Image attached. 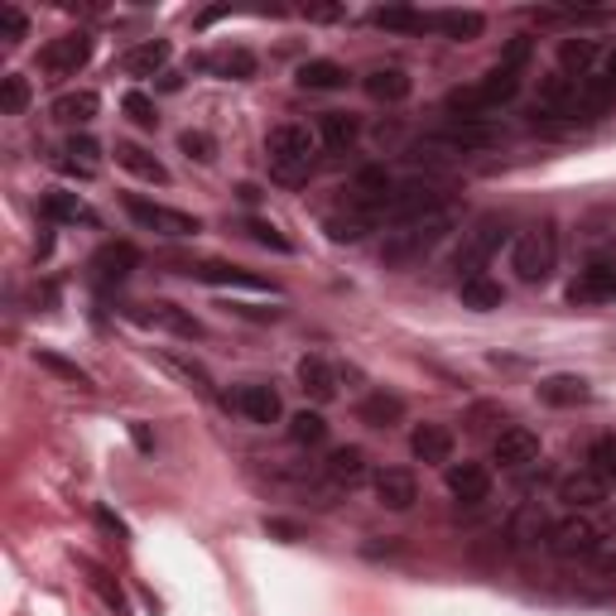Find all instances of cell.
Segmentation results:
<instances>
[{
  "label": "cell",
  "mask_w": 616,
  "mask_h": 616,
  "mask_svg": "<svg viewBox=\"0 0 616 616\" xmlns=\"http://www.w3.org/2000/svg\"><path fill=\"white\" fill-rule=\"evenodd\" d=\"M97 111H102V97L97 92H63L53 102V121H63V126H92Z\"/></svg>",
  "instance_id": "obj_31"
},
{
  "label": "cell",
  "mask_w": 616,
  "mask_h": 616,
  "mask_svg": "<svg viewBox=\"0 0 616 616\" xmlns=\"http://www.w3.org/2000/svg\"><path fill=\"white\" fill-rule=\"evenodd\" d=\"M231 405H237L251 424H279V414H285V405H279V390H275V386H261V380L241 386Z\"/></svg>",
  "instance_id": "obj_16"
},
{
  "label": "cell",
  "mask_w": 616,
  "mask_h": 616,
  "mask_svg": "<svg viewBox=\"0 0 616 616\" xmlns=\"http://www.w3.org/2000/svg\"><path fill=\"white\" fill-rule=\"evenodd\" d=\"M574 304H592V299H616V261H592L574 285H568Z\"/></svg>",
  "instance_id": "obj_17"
},
{
  "label": "cell",
  "mask_w": 616,
  "mask_h": 616,
  "mask_svg": "<svg viewBox=\"0 0 616 616\" xmlns=\"http://www.w3.org/2000/svg\"><path fill=\"white\" fill-rule=\"evenodd\" d=\"M598 525L588 520V515H564V520H554L549 525V554H558V558H588L592 554V544H598Z\"/></svg>",
  "instance_id": "obj_11"
},
{
  "label": "cell",
  "mask_w": 616,
  "mask_h": 616,
  "mask_svg": "<svg viewBox=\"0 0 616 616\" xmlns=\"http://www.w3.org/2000/svg\"><path fill=\"white\" fill-rule=\"evenodd\" d=\"M457 294H463V309H477V313H491V309L506 304V289H501L496 279H487V275L463 279V285H457Z\"/></svg>",
  "instance_id": "obj_36"
},
{
  "label": "cell",
  "mask_w": 616,
  "mask_h": 616,
  "mask_svg": "<svg viewBox=\"0 0 616 616\" xmlns=\"http://www.w3.org/2000/svg\"><path fill=\"white\" fill-rule=\"evenodd\" d=\"M362 87H366V97H376V102H405L410 97V73L405 68H395V63H380V68H372L362 77Z\"/></svg>",
  "instance_id": "obj_23"
},
{
  "label": "cell",
  "mask_w": 616,
  "mask_h": 616,
  "mask_svg": "<svg viewBox=\"0 0 616 616\" xmlns=\"http://www.w3.org/2000/svg\"><path fill=\"white\" fill-rule=\"evenodd\" d=\"M491 457H496L501 467H530V463H540V433L525 429V424H511V429L496 433Z\"/></svg>",
  "instance_id": "obj_12"
},
{
  "label": "cell",
  "mask_w": 616,
  "mask_h": 616,
  "mask_svg": "<svg viewBox=\"0 0 616 616\" xmlns=\"http://www.w3.org/2000/svg\"><path fill=\"white\" fill-rule=\"evenodd\" d=\"M448 491H453L463 506H481L491 496V473L481 463H448Z\"/></svg>",
  "instance_id": "obj_14"
},
{
  "label": "cell",
  "mask_w": 616,
  "mask_h": 616,
  "mask_svg": "<svg viewBox=\"0 0 616 616\" xmlns=\"http://www.w3.org/2000/svg\"><path fill=\"white\" fill-rule=\"evenodd\" d=\"M433 29H443V35L457 43H473V39H481L487 20H481L477 10H443V15H433Z\"/></svg>",
  "instance_id": "obj_37"
},
{
  "label": "cell",
  "mask_w": 616,
  "mask_h": 616,
  "mask_svg": "<svg viewBox=\"0 0 616 616\" xmlns=\"http://www.w3.org/2000/svg\"><path fill=\"white\" fill-rule=\"evenodd\" d=\"M540 540H549V515H544V506H520L515 511V520H511V544L515 549H530V544H540Z\"/></svg>",
  "instance_id": "obj_35"
},
{
  "label": "cell",
  "mask_w": 616,
  "mask_h": 616,
  "mask_svg": "<svg viewBox=\"0 0 616 616\" xmlns=\"http://www.w3.org/2000/svg\"><path fill=\"white\" fill-rule=\"evenodd\" d=\"M592 568H602V574H616V530L612 535H598V544H592Z\"/></svg>",
  "instance_id": "obj_50"
},
{
  "label": "cell",
  "mask_w": 616,
  "mask_h": 616,
  "mask_svg": "<svg viewBox=\"0 0 616 616\" xmlns=\"http://www.w3.org/2000/svg\"><path fill=\"white\" fill-rule=\"evenodd\" d=\"M558 501H568L574 511H588V506H602L607 501V481H602L598 473H574V477H564L558 481Z\"/></svg>",
  "instance_id": "obj_22"
},
{
  "label": "cell",
  "mask_w": 616,
  "mask_h": 616,
  "mask_svg": "<svg viewBox=\"0 0 616 616\" xmlns=\"http://www.w3.org/2000/svg\"><path fill=\"white\" fill-rule=\"evenodd\" d=\"M530 49H535V43L530 39H511L506 43V49H501V59H496V68H511V73H520L525 68V63H530Z\"/></svg>",
  "instance_id": "obj_49"
},
{
  "label": "cell",
  "mask_w": 616,
  "mask_h": 616,
  "mask_svg": "<svg viewBox=\"0 0 616 616\" xmlns=\"http://www.w3.org/2000/svg\"><path fill=\"white\" fill-rule=\"evenodd\" d=\"M578 106H582V77L568 73L540 77V92H535V116L540 121H578Z\"/></svg>",
  "instance_id": "obj_9"
},
{
  "label": "cell",
  "mask_w": 616,
  "mask_h": 616,
  "mask_svg": "<svg viewBox=\"0 0 616 616\" xmlns=\"http://www.w3.org/2000/svg\"><path fill=\"white\" fill-rule=\"evenodd\" d=\"M356 419L372 424V429H390V424L405 419V400H400V395H386V390H376V395H366L362 405H356Z\"/></svg>",
  "instance_id": "obj_32"
},
{
  "label": "cell",
  "mask_w": 616,
  "mask_h": 616,
  "mask_svg": "<svg viewBox=\"0 0 616 616\" xmlns=\"http://www.w3.org/2000/svg\"><path fill=\"white\" fill-rule=\"evenodd\" d=\"M588 473H598L602 481L616 477V433H598L588 448Z\"/></svg>",
  "instance_id": "obj_43"
},
{
  "label": "cell",
  "mask_w": 616,
  "mask_h": 616,
  "mask_svg": "<svg viewBox=\"0 0 616 616\" xmlns=\"http://www.w3.org/2000/svg\"><path fill=\"white\" fill-rule=\"evenodd\" d=\"M356 136H362V121H356L352 111H323L318 116V140L328 144L332 154H347L356 144Z\"/></svg>",
  "instance_id": "obj_24"
},
{
  "label": "cell",
  "mask_w": 616,
  "mask_h": 616,
  "mask_svg": "<svg viewBox=\"0 0 616 616\" xmlns=\"http://www.w3.org/2000/svg\"><path fill=\"white\" fill-rule=\"evenodd\" d=\"M376 25L395 29V35H424V29H433V15H419V10H405V5H390V10H376Z\"/></svg>",
  "instance_id": "obj_39"
},
{
  "label": "cell",
  "mask_w": 616,
  "mask_h": 616,
  "mask_svg": "<svg viewBox=\"0 0 616 616\" xmlns=\"http://www.w3.org/2000/svg\"><path fill=\"white\" fill-rule=\"evenodd\" d=\"M376 501L386 511H410L419 501V481L410 467H386V473H376Z\"/></svg>",
  "instance_id": "obj_15"
},
{
  "label": "cell",
  "mask_w": 616,
  "mask_h": 616,
  "mask_svg": "<svg viewBox=\"0 0 616 616\" xmlns=\"http://www.w3.org/2000/svg\"><path fill=\"white\" fill-rule=\"evenodd\" d=\"M39 208H43V217L59 222V227H97V222H102L92 208L83 203V198H77V193H63V188L43 193V203H39Z\"/></svg>",
  "instance_id": "obj_19"
},
{
  "label": "cell",
  "mask_w": 616,
  "mask_h": 616,
  "mask_svg": "<svg viewBox=\"0 0 616 616\" xmlns=\"http://www.w3.org/2000/svg\"><path fill=\"white\" fill-rule=\"evenodd\" d=\"M410 453L419 457V463H448V457H453V429H443V424H419V429L410 433Z\"/></svg>",
  "instance_id": "obj_25"
},
{
  "label": "cell",
  "mask_w": 616,
  "mask_h": 616,
  "mask_svg": "<svg viewBox=\"0 0 616 616\" xmlns=\"http://www.w3.org/2000/svg\"><path fill=\"white\" fill-rule=\"evenodd\" d=\"M366 473H372V467H366V453H362V448H356V443L332 448V453H328V477L338 481V487H347V491H352V487H362Z\"/></svg>",
  "instance_id": "obj_28"
},
{
  "label": "cell",
  "mask_w": 616,
  "mask_h": 616,
  "mask_svg": "<svg viewBox=\"0 0 616 616\" xmlns=\"http://www.w3.org/2000/svg\"><path fill=\"white\" fill-rule=\"evenodd\" d=\"M130 433H136V443L144 448V453H150V448H154V433L144 429V424H130Z\"/></svg>",
  "instance_id": "obj_54"
},
{
  "label": "cell",
  "mask_w": 616,
  "mask_h": 616,
  "mask_svg": "<svg viewBox=\"0 0 616 616\" xmlns=\"http://www.w3.org/2000/svg\"><path fill=\"white\" fill-rule=\"evenodd\" d=\"M246 237H251L255 246H265V251H279V255H289V251H294L285 231L271 227V222H255V217H251V222H246Z\"/></svg>",
  "instance_id": "obj_47"
},
{
  "label": "cell",
  "mask_w": 616,
  "mask_h": 616,
  "mask_svg": "<svg viewBox=\"0 0 616 616\" xmlns=\"http://www.w3.org/2000/svg\"><path fill=\"white\" fill-rule=\"evenodd\" d=\"M198 279H208V285H222V289H251V294H275L271 279L251 275V271H237V265H222V261H203L193 271Z\"/></svg>",
  "instance_id": "obj_21"
},
{
  "label": "cell",
  "mask_w": 616,
  "mask_h": 616,
  "mask_svg": "<svg viewBox=\"0 0 616 616\" xmlns=\"http://www.w3.org/2000/svg\"><path fill=\"white\" fill-rule=\"evenodd\" d=\"M126 212L140 231H154V237H169V241H184V237H198V231H203V222H198L193 212L150 203V198H140V193H126Z\"/></svg>",
  "instance_id": "obj_8"
},
{
  "label": "cell",
  "mask_w": 616,
  "mask_h": 616,
  "mask_svg": "<svg viewBox=\"0 0 616 616\" xmlns=\"http://www.w3.org/2000/svg\"><path fill=\"white\" fill-rule=\"evenodd\" d=\"M203 68L212 77H231V83H246V77H255V53L251 49H217L203 59Z\"/></svg>",
  "instance_id": "obj_33"
},
{
  "label": "cell",
  "mask_w": 616,
  "mask_h": 616,
  "mask_svg": "<svg viewBox=\"0 0 616 616\" xmlns=\"http://www.w3.org/2000/svg\"><path fill=\"white\" fill-rule=\"evenodd\" d=\"M0 25H5V43H20L25 39V29H29V20H25V10L20 5H0Z\"/></svg>",
  "instance_id": "obj_51"
},
{
  "label": "cell",
  "mask_w": 616,
  "mask_h": 616,
  "mask_svg": "<svg viewBox=\"0 0 616 616\" xmlns=\"http://www.w3.org/2000/svg\"><path fill=\"white\" fill-rule=\"evenodd\" d=\"M372 227H376V222H372V217H362L356 208H352V212H338V217L323 222V231H328L332 241H362Z\"/></svg>",
  "instance_id": "obj_42"
},
{
  "label": "cell",
  "mask_w": 616,
  "mask_h": 616,
  "mask_svg": "<svg viewBox=\"0 0 616 616\" xmlns=\"http://www.w3.org/2000/svg\"><path fill=\"white\" fill-rule=\"evenodd\" d=\"M616 106V83L607 73H588L582 77V106H578V121H598Z\"/></svg>",
  "instance_id": "obj_29"
},
{
  "label": "cell",
  "mask_w": 616,
  "mask_h": 616,
  "mask_svg": "<svg viewBox=\"0 0 616 616\" xmlns=\"http://www.w3.org/2000/svg\"><path fill=\"white\" fill-rule=\"evenodd\" d=\"M453 227H457V208L453 203L439 208V212H424V217L395 222V227H386L380 265H386V271H410V265H419L429 251H439Z\"/></svg>",
  "instance_id": "obj_1"
},
{
  "label": "cell",
  "mask_w": 616,
  "mask_h": 616,
  "mask_svg": "<svg viewBox=\"0 0 616 616\" xmlns=\"http://www.w3.org/2000/svg\"><path fill=\"white\" fill-rule=\"evenodd\" d=\"M169 39H144V43H136V49L126 53V68L130 77H154V73H164V63H169Z\"/></svg>",
  "instance_id": "obj_30"
},
{
  "label": "cell",
  "mask_w": 616,
  "mask_h": 616,
  "mask_svg": "<svg viewBox=\"0 0 616 616\" xmlns=\"http://www.w3.org/2000/svg\"><path fill=\"white\" fill-rule=\"evenodd\" d=\"M592 63H598V43H592V39H564V43H558V73L588 77Z\"/></svg>",
  "instance_id": "obj_38"
},
{
  "label": "cell",
  "mask_w": 616,
  "mask_h": 616,
  "mask_svg": "<svg viewBox=\"0 0 616 616\" xmlns=\"http://www.w3.org/2000/svg\"><path fill=\"white\" fill-rule=\"evenodd\" d=\"M140 265V251L130 241H106L102 251L92 255V271L102 285H121V279H130V271Z\"/></svg>",
  "instance_id": "obj_18"
},
{
  "label": "cell",
  "mask_w": 616,
  "mask_h": 616,
  "mask_svg": "<svg viewBox=\"0 0 616 616\" xmlns=\"http://www.w3.org/2000/svg\"><path fill=\"white\" fill-rule=\"evenodd\" d=\"M97 588H102V598H106V607H111V612H116V616H130L126 598H121V588H111V582H106V574H97Z\"/></svg>",
  "instance_id": "obj_52"
},
{
  "label": "cell",
  "mask_w": 616,
  "mask_h": 616,
  "mask_svg": "<svg viewBox=\"0 0 616 616\" xmlns=\"http://www.w3.org/2000/svg\"><path fill=\"white\" fill-rule=\"evenodd\" d=\"M178 150H184L188 160H198V164L217 160V140H212L208 130H184V136H178Z\"/></svg>",
  "instance_id": "obj_48"
},
{
  "label": "cell",
  "mask_w": 616,
  "mask_h": 616,
  "mask_svg": "<svg viewBox=\"0 0 616 616\" xmlns=\"http://www.w3.org/2000/svg\"><path fill=\"white\" fill-rule=\"evenodd\" d=\"M607 77H612V83H616V49H612V59H607Z\"/></svg>",
  "instance_id": "obj_55"
},
{
  "label": "cell",
  "mask_w": 616,
  "mask_h": 616,
  "mask_svg": "<svg viewBox=\"0 0 616 616\" xmlns=\"http://www.w3.org/2000/svg\"><path fill=\"white\" fill-rule=\"evenodd\" d=\"M265 535H279V540H299V530H294V525H285V520H265Z\"/></svg>",
  "instance_id": "obj_53"
},
{
  "label": "cell",
  "mask_w": 616,
  "mask_h": 616,
  "mask_svg": "<svg viewBox=\"0 0 616 616\" xmlns=\"http://www.w3.org/2000/svg\"><path fill=\"white\" fill-rule=\"evenodd\" d=\"M87 63H92V35H87V29H73V35L49 39L43 43V53H39V68L49 77H77Z\"/></svg>",
  "instance_id": "obj_10"
},
{
  "label": "cell",
  "mask_w": 616,
  "mask_h": 616,
  "mask_svg": "<svg viewBox=\"0 0 616 616\" xmlns=\"http://www.w3.org/2000/svg\"><path fill=\"white\" fill-rule=\"evenodd\" d=\"M448 208V184L443 178H405V184H395L390 188V198H386V208H380V222H410V217H424V212H439Z\"/></svg>",
  "instance_id": "obj_7"
},
{
  "label": "cell",
  "mask_w": 616,
  "mask_h": 616,
  "mask_svg": "<svg viewBox=\"0 0 616 616\" xmlns=\"http://www.w3.org/2000/svg\"><path fill=\"white\" fill-rule=\"evenodd\" d=\"M313 150H318V130L299 126V121H285L265 136V160L279 184H304L313 174Z\"/></svg>",
  "instance_id": "obj_2"
},
{
  "label": "cell",
  "mask_w": 616,
  "mask_h": 616,
  "mask_svg": "<svg viewBox=\"0 0 616 616\" xmlns=\"http://www.w3.org/2000/svg\"><path fill=\"white\" fill-rule=\"evenodd\" d=\"M299 386H304L309 400H318V405H328L332 395H338V372H332L323 356H304L299 362Z\"/></svg>",
  "instance_id": "obj_27"
},
{
  "label": "cell",
  "mask_w": 616,
  "mask_h": 616,
  "mask_svg": "<svg viewBox=\"0 0 616 616\" xmlns=\"http://www.w3.org/2000/svg\"><path fill=\"white\" fill-rule=\"evenodd\" d=\"M535 390H540V400H544V405H554V410H574V405H588V400H592L588 380H582V376H568V372L544 376Z\"/></svg>",
  "instance_id": "obj_20"
},
{
  "label": "cell",
  "mask_w": 616,
  "mask_h": 616,
  "mask_svg": "<svg viewBox=\"0 0 616 616\" xmlns=\"http://www.w3.org/2000/svg\"><path fill=\"white\" fill-rule=\"evenodd\" d=\"M29 77H20V73H5L0 77V111H5V116H20V111L29 106Z\"/></svg>",
  "instance_id": "obj_44"
},
{
  "label": "cell",
  "mask_w": 616,
  "mask_h": 616,
  "mask_svg": "<svg viewBox=\"0 0 616 616\" xmlns=\"http://www.w3.org/2000/svg\"><path fill=\"white\" fill-rule=\"evenodd\" d=\"M506 237H511V222L501 217V212H481L473 227L463 231V241H457V251H453L457 285H463V279H473V275H481V265H487L491 255L501 251V241H506Z\"/></svg>",
  "instance_id": "obj_6"
},
{
  "label": "cell",
  "mask_w": 616,
  "mask_h": 616,
  "mask_svg": "<svg viewBox=\"0 0 616 616\" xmlns=\"http://www.w3.org/2000/svg\"><path fill=\"white\" fill-rule=\"evenodd\" d=\"M289 439H294L299 448H313L328 439V419H323L318 410H299L294 419H289Z\"/></svg>",
  "instance_id": "obj_41"
},
{
  "label": "cell",
  "mask_w": 616,
  "mask_h": 616,
  "mask_svg": "<svg viewBox=\"0 0 616 616\" xmlns=\"http://www.w3.org/2000/svg\"><path fill=\"white\" fill-rule=\"evenodd\" d=\"M299 87L304 92H338V87H347V68L332 59H309L299 68Z\"/></svg>",
  "instance_id": "obj_34"
},
{
  "label": "cell",
  "mask_w": 616,
  "mask_h": 616,
  "mask_svg": "<svg viewBox=\"0 0 616 616\" xmlns=\"http://www.w3.org/2000/svg\"><path fill=\"white\" fill-rule=\"evenodd\" d=\"M35 362L43 366V372H53V376H63L68 386H77V390H92V376L83 372L77 362H68V356H59V352H49V347H39L35 352Z\"/></svg>",
  "instance_id": "obj_40"
},
{
  "label": "cell",
  "mask_w": 616,
  "mask_h": 616,
  "mask_svg": "<svg viewBox=\"0 0 616 616\" xmlns=\"http://www.w3.org/2000/svg\"><path fill=\"white\" fill-rule=\"evenodd\" d=\"M150 309H154L150 318H160L164 328H174V332H178V338H203V328H198V318H188V313H178L174 304H164V299H160V304H150Z\"/></svg>",
  "instance_id": "obj_45"
},
{
  "label": "cell",
  "mask_w": 616,
  "mask_h": 616,
  "mask_svg": "<svg viewBox=\"0 0 616 616\" xmlns=\"http://www.w3.org/2000/svg\"><path fill=\"white\" fill-rule=\"evenodd\" d=\"M491 144H501V126H491V121H443L439 130H433L424 144H414V154H429V160H453V154H481L491 150Z\"/></svg>",
  "instance_id": "obj_4"
},
{
  "label": "cell",
  "mask_w": 616,
  "mask_h": 616,
  "mask_svg": "<svg viewBox=\"0 0 616 616\" xmlns=\"http://www.w3.org/2000/svg\"><path fill=\"white\" fill-rule=\"evenodd\" d=\"M578 246L592 255V261H607V251H616V212L598 208L578 222Z\"/></svg>",
  "instance_id": "obj_13"
},
{
  "label": "cell",
  "mask_w": 616,
  "mask_h": 616,
  "mask_svg": "<svg viewBox=\"0 0 616 616\" xmlns=\"http://www.w3.org/2000/svg\"><path fill=\"white\" fill-rule=\"evenodd\" d=\"M515 97H520V73L491 68L487 77H477V83L453 87V92H448V111L463 121H487L491 111H501L506 102H515Z\"/></svg>",
  "instance_id": "obj_3"
},
{
  "label": "cell",
  "mask_w": 616,
  "mask_h": 616,
  "mask_svg": "<svg viewBox=\"0 0 616 616\" xmlns=\"http://www.w3.org/2000/svg\"><path fill=\"white\" fill-rule=\"evenodd\" d=\"M121 111H126V116L136 121L140 130H154V126H160V111H154V102H150L144 92H126V97H121Z\"/></svg>",
  "instance_id": "obj_46"
},
{
  "label": "cell",
  "mask_w": 616,
  "mask_h": 616,
  "mask_svg": "<svg viewBox=\"0 0 616 616\" xmlns=\"http://www.w3.org/2000/svg\"><path fill=\"white\" fill-rule=\"evenodd\" d=\"M116 164L126 174H136V178H144V184H169V169H164L160 160H154L144 144H130V140H116Z\"/></svg>",
  "instance_id": "obj_26"
},
{
  "label": "cell",
  "mask_w": 616,
  "mask_h": 616,
  "mask_svg": "<svg viewBox=\"0 0 616 616\" xmlns=\"http://www.w3.org/2000/svg\"><path fill=\"white\" fill-rule=\"evenodd\" d=\"M511 271L520 275L525 285H544V279L558 271V227L549 217H540L535 227H525L520 237H515Z\"/></svg>",
  "instance_id": "obj_5"
}]
</instances>
